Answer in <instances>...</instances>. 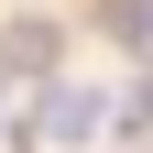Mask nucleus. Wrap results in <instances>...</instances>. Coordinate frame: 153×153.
<instances>
[{
  "mask_svg": "<svg viewBox=\"0 0 153 153\" xmlns=\"http://www.w3.org/2000/svg\"><path fill=\"white\" fill-rule=\"evenodd\" d=\"M99 120H109V88H88V76H66V88H44L22 109L33 142H99Z\"/></svg>",
  "mask_w": 153,
  "mask_h": 153,
  "instance_id": "f257e3e1",
  "label": "nucleus"
},
{
  "mask_svg": "<svg viewBox=\"0 0 153 153\" xmlns=\"http://www.w3.org/2000/svg\"><path fill=\"white\" fill-rule=\"evenodd\" d=\"M109 33H120V44H142V55H153V0H109Z\"/></svg>",
  "mask_w": 153,
  "mask_h": 153,
  "instance_id": "f03ea898",
  "label": "nucleus"
},
{
  "mask_svg": "<svg viewBox=\"0 0 153 153\" xmlns=\"http://www.w3.org/2000/svg\"><path fill=\"white\" fill-rule=\"evenodd\" d=\"M131 131H153V76H142V88H131Z\"/></svg>",
  "mask_w": 153,
  "mask_h": 153,
  "instance_id": "7ed1b4c3",
  "label": "nucleus"
}]
</instances>
